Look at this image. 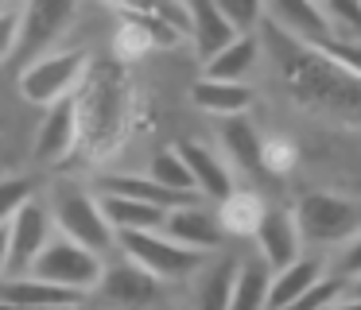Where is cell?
<instances>
[{"label": "cell", "mask_w": 361, "mask_h": 310, "mask_svg": "<svg viewBox=\"0 0 361 310\" xmlns=\"http://www.w3.org/2000/svg\"><path fill=\"white\" fill-rule=\"evenodd\" d=\"M276 54H280L276 74L283 78L288 93L303 108H314V113H330V116H342V120H350V124H361V78H353L350 70L330 62L319 46L295 43V39H288V35H280Z\"/></svg>", "instance_id": "1"}, {"label": "cell", "mask_w": 361, "mask_h": 310, "mask_svg": "<svg viewBox=\"0 0 361 310\" xmlns=\"http://www.w3.org/2000/svg\"><path fill=\"white\" fill-rule=\"evenodd\" d=\"M74 108H78V144L94 159H109L125 144L133 120V82L125 74V62H90L74 93Z\"/></svg>", "instance_id": "2"}, {"label": "cell", "mask_w": 361, "mask_h": 310, "mask_svg": "<svg viewBox=\"0 0 361 310\" xmlns=\"http://www.w3.org/2000/svg\"><path fill=\"white\" fill-rule=\"evenodd\" d=\"M51 221H55L59 237L74 240V244L90 248L97 256L113 252V244H117V232L105 221L97 194H86L78 186H59L55 190V198H51Z\"/></svg>", "instance_id": "3"}, {"label": "cell", "mask_w": 361, "mask_h": 310, "mask_svg": "<svg viewBox=\"0 0 361 310\" xmlns=\"http://www.w3.org/2000/svg\"><path fill=\"white\" fill-rule=\"evenodd\" d=\"M117 244L125 248V260H133L136 268H144L156 283H175V279H190L198 275L210 256L183 248L179 240H171L164 229L152 232H117Z\"/></svg>", "instance_id": "4"}, {"label": "cell", "mask_w": 361, "mask_h": 310, "mask_svg": "<svg viewBox=\"0 0 361 310\" xmlns=\"http://www.w3.org/2000/svg\"><path fill=\"white\" fill-rule=\"evenodd\" d=\"M86 70H90L86 51H74V46H66V51H47L43 58L27 62V66L20 70V97L32 101V105L51 108V105H59V101L78 93Z\"/></svg>", "instance_id": "5"}, {"label": "cell", "mask_w": 361, "mask_h": 310, "mask_svg": "<svg viewBox=\"0 0 361 310\" xmlns=\"http://www.w3.org/2000/svg\"><path fill=\"white\" fill-rule=\"evenodd\" d=\"M295 225L303 244L314 248H330V244H345L350 237L361 232V206L350 198H334V194H303L295 202Z\"/></svg>", "instance_id": "6"}, {"label": "cell", "mask_w": 361, "mask_h": 310, "mask_svg": "<svg viewBox=\"0 0 361 310\" xmlns=\"http://www.w3.org/2000/svg\"><path fill=\"white\" fill-rule=\"evenodd\" d=\"M102 256L97 252H90V248H82V244H74V240H66V237H51V244L39 252V260L32 264V271L27 275H35V279H43V283H55V287H66V291H74V294H86L90 299V291L97 287V279H102Z\"/></svg>", "instance_id": "7"}, {"label": "cell", "mask_w": 361, "mask_h": 310, "mask_svg": "<svg viewBox=\"0 0 361 310\" xmlns=\"http://www.w3.org/2000/svg\"><path fill=\"white\" fill-rule=\"evenodd\" d=\"M74 12H78V0H24L12 62H20V70H24L27 62L43 58L47 51H55L63 31L71 27Z\"/></svg>", "instance_id": "8"}, {"label": "cell", "mask_w": 361, "mask_h": 310, "mask_svg": "<svg viewBox=\"0 0 361 310\" xmlns=\"http://www.w3.org/2000/svg\"><path fill=\"white\" fill-rule=\"evenodd\" d=\"M159 299V283L133 260H113L102 268V279L90 291L86 310H152Z\"/></svg>", "instance_id": "9"}, {"label": "cell", "mask_w": 361, "mask_h": 310, "mask_svg": "<svg viewBox=\"0 0 361 310\" xmlns=\"http://www.w3.org/2000/svg\"><path fill=\"white\" fill-rule=\"evenodd\" d=\"M55 237V221L43 202H27L16 217L8 221V275H27L39 252Z\"/></svg>", "instance_id": "10"}, {"label": "cell", "mask_w": 361, "mask_h": 310, "mask_svg": "<svg viewBox=\"0 0 361 310\" xmlns=\"http://www.w3.org/2000/svg\"><path fill=\"white\" fill-rule=\"evenodd\" d=\"M164 232L171 240H179L183 248H195V252H218L221 240H226V229L218 221V209L210 202H187V206L167 209Z\"/></svg>", "instance_id": "11"}, {"label": "cell", "mask_w": 361, "mask_h": 310, "mask_svg": "<svg viewBox=\"0 0 361 310\" xmlns=\"http://www.w3.org/2000/svg\"><path fill=\"white\" fill-rule=\"evenodd\" d=\"M252 240H257V256L272 271L288 268L291 260H299V256H303V237H299L295 213H291V209H283V206H268L264 209V217H260Z\"/></svg>", "instance_id": "12"}, {"label": "cell", "mask_w": 361, "mask_h": 310, "mask_svg": "<svg viewBox=\"0 0 361 310\" xmlns=\"http://www.w3.org/2000/svg\"><path fill=\"white\" fill-rule=\"evenodd\" d=\"M175 151H179L183 163H187L190 178H195V190H198L202 202H221V198H229V194L237 190L233 170H229V163H226L221 151L198 144V140H183V144H175Z\"/></svg>", "instance_id": "13"}, {"label": "cell", "mask_w": 361, "mask_h": 310, "mask_svg": "<svg viewBox=\"0 0 361 310\" xmlns=\"http://www.w3.org/2000/svg\"><path fill=\"white\" fill-rule=\"evenodd\" d=\"M264 16L280 27V35L295 43L319 46L322 39H330V23L319 0H264Z\"/></svg>", "instance_id": "14"}, {"label": "cell", "mask_w": 361, "mask_h": 310, "mask_svg": "<svg viewBox=\"0 0 361 310\" xmlns=\"http://www.w3.org/2000/svg\"><path fill=\"white\" fill-rule=\"evenodd\" d=\"M74 147H78V108H74V97H66L51 105L43 116L39 136H35V155H39V163H59Z\"/></svg>", "instance_id": "15"}, {"label": "cell", "mask_w": 361, "mask_h": 310, "mask_svg": "<svg viewBox=\"0 0 361 310\" xmlns=\"http://www.w3.org/2000/svg\"><path fill=\"white\" fill-rule=\"evenodd\" d=\"M322 279H326V256H322V252L291 260L288 268L272 271V287H268V310L291 306L299 294H307L311 287H319Z\"/></svg>", "instance_id": "16"}, {"label": "cell", "mask_w": 361, "mask_h": 310, "mask_svg": "<svg viewBox=\"0 0 361 310\" xmlns=\"http://www.w3.org/2000/svg\"><path fill=\"white\" fill-rule=\"evenodd\" d=\"M183 8H187V35L195 39L202 58H214L221 46H229L237 39V31L214 8V0H183Z\"/></svg>", "instance_id": "17"}, {"label": "cell", "mask_w": 361, "mask_h": 310, "mask_svg": "<svg viewBox=\"0 0 361 310\" xmlns=\"http://www.w3.org/2000/svg\"><path fill=\"white\" fill-rule=\"evenodd\" d=\"M218 140H221V155L226 163L241 170H260V155H264V140H260L257 124H252L249 113L241 116H226L218 124Z\"/></svg>", "instance_id": "18"}, {"label": "cell", "mask_w": 361, "mask_h": 310, "mask_svg": "<svg viewBox=\"0 0 361 310\" xmlns=\"http://www.w3.org/2000/svg\"><path fill=\"white\" fill-rule=\"evenodd\" d=\"M190 101H195L202 113L218 116H241L252 108V85L245 82H218V78H198L195 89H190Z\"/></svg>", "instance_id": "19"}, {"label": "cell", "mask_w": 361, "mask_h": 310, "mask_svg": "<svg viewBox=\"0 0 361 310\" xmlns=\"http://www.w3.org/2000/svg\"><path fill=\"white\" fill-rule=\"evenodd\" d=\"M97 202H102V213L113 225V232H152V229H164V221H167V209L136 202V198L97 194Z\"/></svg>", "instance_id": "20"}, {"label": "cell", "mask_w": 361, "mask_h": 310, "mask_svg": "<svg viewBox=\"0 0 361 310\" xmlns=\"http://www.w3.org/2000/svg\"><path fill=\"white\" fill-rule=\"evenodd\" d=\"M260 62V39L257 35H237L229 46H221L214 58H206L202 78H218V82H245Z\"/></svg>", "instance_id": "21"}, {"label": "cell", "mask_w": 361, "mask_h": 310, "mask_svg": "<svg viewBox=\"0 0 361 310\" xmlns=\"http://www.w3.org/2000/svg\"><path fill=\"white\" fill-rule=\"evenodd\" d=\"M102 194H121V198H136V202H148V206L159 209H175V206H187V202H202V198H183V194L167 190V186L152 182L148 175H102Z\"/></svg>", "instance_id": "22"}, {"label": "cell", "mask_w": 361, "mask_h": 310, "mask_svg": "<svg viewBox=\"0 0 361 310\" xmlns=\"http://www.w3.org/2000/svg\"><path fill=\"white\" fill-rule=\"evenodd\" d=\"M237 264L241 260H210L198 268V287H195V310H229V294H233Z\"/></svg>", "instance_id": "23"}, {"label": "cell", "mask_w": 361, "mask_h": 310, "mask_svg": "<svg viewBox=\"0 0 361 310\" xmlns=\"http://www.w3.org/2000/svg\"><path fill=\"white\" fill-rule=\"evenodd\" d=\"M268 287H272V268L260 256L237 264L233 294H229V310H268Z\"/></svg>", "instance_id": "24"}, {"label": "cell", "mask_w": 361, "mask_h": 310, "mask_svg": "<svg viewBox=\"0 0 361 310\" xmlns=\"http://www.w3.org/2000/svg\"><path fill=\"white\" fill-rule=\"evenodd\" d=\"M264 202H260V194H249V190H233L229 198L218 202V221L221 229H226V237H252L260 225V217H264Z\"/></svg>", "instance_id": "25"}, {"label": "cell", "mask_w": 361, "mask_h": 310, "mask_svg": "<svg viewBox=\"0 0 361 310\" xmlns=\"http://www.w3.org/2000/svg\"><path fill=\"white\" fill-rule=\"evenodd\" d=\"M148 178H152V182H159V186H167V190H175V194H183V198H198L195 178H190L187 163L179 159V151H175V147H164V151L152 155Z\"/></svg>", "instance_id": "26"}, {"label": "cell", "mask_w": 361, "mask_h": 310, "mask_svg": "<svg viewBox=\"0 0 361 310\" xmlns=\"http://www.w3.org/2000/svg\"><path fill=\"white\" fill-rule=\"evenodd\" d=\"M330 23V39H361V0H319Z\"/></svg>", "instance_id": "27"}, {"label": "cell", "mask_w": 361, "mask_h": 310, "mask_svg": "<svg viewBox=\"0 0 361 310\" xmlns=\"http://www.w3.org/2000/svg\"><path fill=\"white\" fill-rule=\"evenodd\" d=\"M109 4H117L121 12H128V16H156V20H167L171 27H179L183 35H187V8H183V0H109Z\"/></svg>", "instance_id": "28"}, {"label": "cell", "mask_w": 361, "mask_h": 310, "mask_svg": "<svg viewBox=\"0 0 361 310\" xmlns=\"http://www.w3.org/2000/svg\"><path fill=\"white\" fill-rule=\"evenodd\" d=\"M214 8L226 16V23L237 35H252L264 20V0H214Z\"/></svg>", "instance_id": "29"}, {"label": "cell", "mask_w": 361, "mask_h": 310, "mask_svg": "<svg viewBox=\"0 0 361 310\" xmlns=\"http://www.w3.org/2000/svg\"><path fill=\"white\" fill-rule=\"evenodd\" d=\"M27 202H32V182H27V178H20V175L0 178V229L24 209Z\"/></svg>", "instance_id": "30"}, {"label": "cell", "mask_w": 361, "mask_h": 310, "mask_svg": "<svg viewBox=\"0 0 361 310\" xmlns=\"http://www.w3.org/2000/svg\"><path fill=\"white\" fill-rule=\"evenodd\" d=\"M330 279H338V283H353V279H361V232L357 237H350L345 244H338L334 252V271H326Z\"/></svg>", "instance_id": "31"}, {"label": "cell", "mask_w": 361, "mask_h": 310, "mask_svg": "<svg viewBox=\"0 0 361 310\" xmlns=\"http://www.w3.org/2000/svg\"><path fill=\"white\" fill-rule=\"evenodd\" d=\"M342 291H345V287L338 283V279H330V275H326L319 287H311L307 294H299V299L291 302V306H283V310H326V306H330V302H334Z\"/></svg>", "instance_id": "32"}, {"label": "cell", "mask_w": 361, "mask_h": 310, "mask_svg": "<svg viewBox=\"0 0 361 310\" xmlns=\"http://www.w3.org/2000/svg\"><path fill=\"white\" fill-rule=\"evenodd\" d=\"M16 35H20V12L0 8V62H8L16 54Z\"/></svg>", "instance_id": "33"}, {"label": "cell", "mask_w": 361, "mask_h": 310, "mask_svg": "<svg viewBox=\"0 0 361 310\" xmlns=\"http://www.w3.org/2000/svg\"><path fill=\"white\" fill-rule=\"evenodd\" d=\"M291 163H295V147L291 144H283V140H264V155H260V167H268V170H288Z\"/></svg>", "instance_id": "34"}, {"label": "cell", "mask_w": 361, "mask_h": 310, "mask_svg": "<svg viewBox=\"0 0 361 310\" xmlns=\"http://www.w3.org/2000/svg\"><path fill=\"white\" fill-rule=\"evenodd\" d=\"M326 310H361V299H357V294H345V291H342V294H338V299L330 302Z\"/></svg>", "instance_id": "35"}, {"label": "cell", "mask_w": 361, "mask_h": 310, "mask_svg": "<svg viewBox=\"0 0 361 310\" xmlns=\"http://www.w3.org/2000/svg\"><path fill=\"white\" fill-rule=\"evenodd\" d=\"M0 275H8V225L0 229Z\"/></svg>", "instance_id": "36"}, {"label": "cell", "mask_w": 361, "mask_h": 310, "mask_svg": "<svg viewBox=\"0 0 361 310\" xmlns=\"http://www.w3.org/2000/svg\"><path fill=\"white\" fill-rule=\"evenodd\" d=\"M345 294H357V299H361V279H353V283H345Z\"/></svg>", "instance_id": "37"}, {"label": "cell", "mask_w": 361, "mask_h": 310, "mask_svg": "<svg viewBox=\"0 0 361 310\" xmlns=\"http://www.w3.org/2000/svg\"><path fill=\"white\" fill-rule=\"evenodd\" d=\"M4 4H8V0H0V8H4Z\"/></svg>", "instance_id": "38"}]
</instances>
